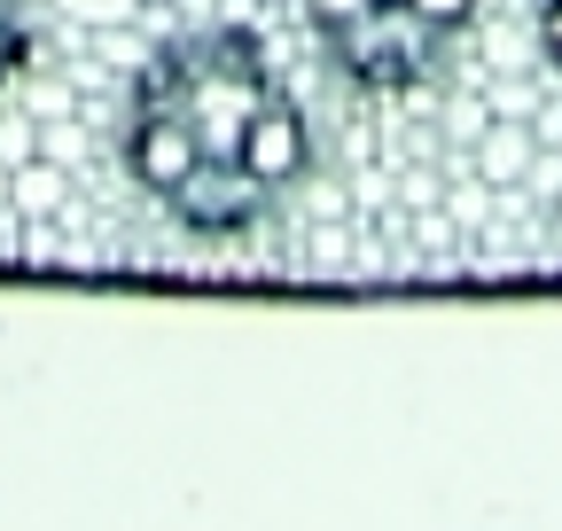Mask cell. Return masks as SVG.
<instances>
[{"label":"cell","instance_id":"cell-5","mask_svg":"<svg viewBox=\"0 0 562 531\" xmlns=\"http://www.w3.org/2000/svg\"><path fill=\"white\" fill-rule=\"evenodd\" d=\"M406 9H422V16L438 24V32H453V39L476 24V0H406Z\"/></svg>","mask_w":562,"mask_h":531},{"label":"cell","instance_id":"cell-3","mask_svg":"<svg viewBox=\"0 0 562 531\" xmlns=\"http://www.w3.org/2000/svg\"><path fill=\"white\" fill-rule=\"evenodd\" d=\"M55 9H63L70 24H87V32H125L149 0H55Z\"/></svg>","mask_w":562,"mask_h":531},{"label":"cell","instance_id":"cell-8","mask_svg":"<svg viewBox=\"0 0 562 531\" xmlns=\"http://www.w3.org/2000/svg\"><path fill=\"white\" fill-rule=\"evenodd\" d=\"M149 9H172V0H149Z\"/></svg>","mask_w":562,"mask_h":531},{"label":"cell","instance_id":"cell-6","mask_svg":"<svg viewBox=\"0 0 562 531\" xmlns=\"http://www.w3.org/2000/svg\"><path fill=\"white\" fill-rule=\"evenodd\" d=\"M539 55L562 71V0H539Z\"/></svg>","mask_w":562,"mask_h":531},{"label":"cell","instance_id":"cell-7","mask_svg":"<svg viewBox=\"0 0 562 531\" xmlns=\"http://www.w3.org/2000/svg\"><path fill=\"white\" fill-rule=\"evenodd\" d=\"M0 16H16V0H0Z\"/></svg>","mask_w":562,"mask_h":531},{"label":"cell","instance_id":"cell-4","mask_svg":"<svg viewBox=\"0 0 562 531\" xmlns=\"http://www.w3.org/2000/svg\"><path fill=\"white\" fill-rule=\"evenodd\" d=\"M24 63H32V32H24V16H0V87H9Z\"/></svg>","mask_w":562,"mask_h":531},{"label":"cell","instance_id":"cell-1","mask_svg":"<svg viewBox=\"0 0 562 531\" xmlns=\"http://www.w3.org/2000/svg\"><path fill=\"white\" fill-rule=\"evenodd\" d=\"M133 110H157L188 142V180L165 212L195 235H243L313 172V125L281 94L266 47L243 24L180 32L172 47L140 55Z\"/></svg>","mask_w":562,"mask_h":531},{"label":"cell","instance_id":"cell-2","mask_svg":"<svg viewBox=\"0 0 562 531\" xmlns=\"http://www.w3.org/2000/svg\"><path fill=\"white\" fill-rule=\"evenodd\" d=\"M305 16H313L328 63L368 94H406L422 79H438V63L453 47V32H438L406 0H305Z\"/></svg>","mask_w":562,"mask_h":531}]
</instances>
